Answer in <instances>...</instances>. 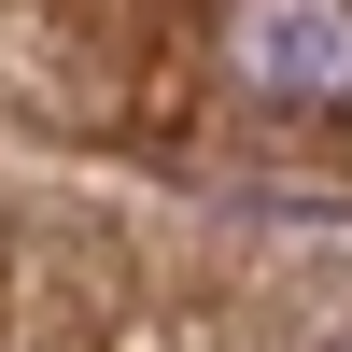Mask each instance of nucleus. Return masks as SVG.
Returning <instances> with one entry per match:
<instances>
[{
  "label": "nucleus",
  "instance_id": "obj_1",
  "mask_svg": "<svg viewBox=\"0 0 352 352\" xmlns=\"http://www.w3.org/2000/svg\"><path fill=\"white\" fill-rule=\"evenodd\" d=\"M226 71L282 113H352V0H226Z\"/></svg>",
  "mask_w": 352,
  "mask_h": 352
}]
</instances>
